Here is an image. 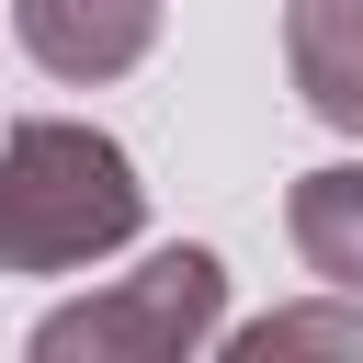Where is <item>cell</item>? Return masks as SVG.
Listing matches in <instances>:
<instances>
[{
    "label": "cell",
    "instance_id": "1",
    "mask_svg": "<svg viewBox=\"0 0 363 363\" xmlns=\"http://www.w3.org/2000/svg\"><path fill=\"white\" fill-rule=\"evenodd\" d=\"M147 227V182L102 125L34 113L0 136V272H91Z\"/></svg>",
    "mask_w": 363,
    "mask_h": 363
},
{
    "label": "cell",
    "instance_id": "4",
    "mask_svg": "<svg viewBox=\"0 0 363 363\" xmlns=\"http://www.w3.org/2000/svg\"><path fill=\"white\" fill-rule=\"evenodd\" d=\"M284 68L318 125L363 136V0H284Z\"/></svg>",
    "mask_w": 363,
    "mask_h": 363
},
{
    "label": "cell",
    "instance_id": "6",
    "mask_svg": "<svg viewBox=\"0 0 363 363\" xmlns=\"http://www.w3.org/2000/svg\"><path fill=\"white\" fill-rule=\"evenodd\" d=\"M227 352H250V363H284V352H352V363H363V295H329V306H272V318H250Z\"/></svg>",
    "mask_w": 363,
    "mask_h": 363
},
{
    "label": "cell",
    "instance_id": "5",
    "mask_svg": "<svg viewBox=\"0 0 363 363\" xmlns=\"http://www.w3.org/2000/svg\"><path fill=\"white\" fill-rule=\"evenodd\" d=\"M284 238L329 295H363V159H329L284 193Z\"/></svg>",
    "mask_w": 363,
    "mask_h": 363
},
{
    "label": "cell",
    "instance_id": "2",
    "mask_svg": "<svg viewBox=\"0 0 363 363\" xmlns=\"http://www.w3.org/2000/svg\"><path fill=\"white\" fill-rule=\"evenodd\" d=\"M227 329V261L216 250H147L125 284L34 318V363H193Z\"/></svg>",
    "mask_w": 363,
    "mask_h": 363
},
{
    "label": "cell",
    "instance_id": "3",
    "mask_svg": "<svg viewBox=\"0 0 363 363\" xmlns=\"http://www.w3.org/2000/svg\"><path fill=\"white\" fill-rule=\"evenodd\" d=\"M11 34L45 79H125L159 45V0H11Z\"/></svg>",
    "mask_w": 363,
    "mask_h": 363
}]
</instances>
